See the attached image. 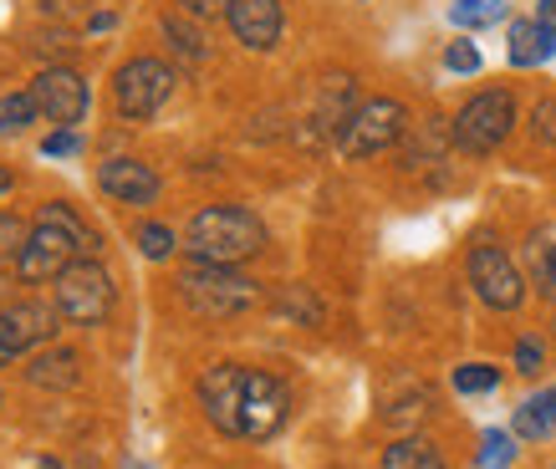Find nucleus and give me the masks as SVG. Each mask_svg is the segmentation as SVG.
Returning <instances> with one entry per match:
<instances>
[{
	"mask_svg": "<svg viewBox=\"0 0 556 469\" xmlns=\"http://www.w3.org/2000/svg\"><path fill=\"white\" fill-rule=\"evenodd\" d=\"M98 230L87 225L72 204H41V215L31 225V240H26V251L16 261V276L26 286H47L56 281L72 261H83V255H98Z\"/></svg>",
	"mask_w": 556,
	"mask_h": 469,
	"instance_id": "nucleus-1",
	"label": "nucleus"
},
{
	"mask_svg": "<svg viewBox=\"0 0 556 469\" xmlns=\"http://www.w3.org/2000/svg\"><path fill=\"white\" fill-rule=\"evenodd\" d=\"M266 251V225L245 204H204L185 230V255L204 266H240Z\"/></svg>",
	"mask_w": 556,
	"mask_h": 469,
	"instance_id": "nucleus-2",
	"label": "nucleus"
},
{
	"mask_svg": "<svg viewBox=\"0 0 556 469\" xmlns=\"http://www.w3.org/2000/svg\"><path fill=\"white\" fill-rule=\"evenodd\" d=\"M174 291H179V302L204 321H225V317H240V312L261 306V281L240 276L236 266H204V261H189V266L179 270Z\"/></svg>",
	"mask_w": 556,
	"mask_h": 469,
	"instance_id": "nucleus-3",
	"label": "nucleus"
},
{
	"mask_svg": "<svg viewBox=\"0 0 556 469\" xmlns=\"http://www.w3.org/2000/svg\"><path fill=\"white\" fill-rule=\"evenodd\" d=\"M51 286H56L51 302H56L62 321H72V327H102V321L113 317V306H118V286H113L108 270H102L98 255L72 261Z\"/></svg>",
	"mask_w": 556,
	"mask_h": 469,
	"instance_id": "nucleus-4",
	"label": "nucleus"
},
{
	"mask_svg": "<svg viewBox=\"0 0 556 469\" xmlns=\"http://www.w3.org/2000/svg\"><path fill=\"white\" fill-rule=\"evenodd\" d=\"M510 128H516V98H510V87H485V92H475L455 113L450 138H455V149L485 159V153H495L506 143Z\"/></svg>",
	"mask_w": 556,
	"mask_h": 469,
	"instance_id": "nucleus-5",
	"label": "nucleus"
},
{
	"mask_svg": "<svg viewBox=\"0 0 556 469\" xmlns=\"http://www.w3.org/2000/svg\"><path fill=\"white\" fill-rule=\"evenodd\" d=\"M174 83H179V72H174L169 62L134 56V62H123L118 77H113V107H118V117H128V123H149V117L174 98Z\"/></svg>",
	"mask_w": 556,
	"mask_h": 469,
	"instance_id": "nucleus-6",
	"label": "nucleus"
},
{
	"mask_svg": "<svg viewBox=\"0 0 556 469\" xmlns=\"http://www.w3.org/2000/svg\"><path fill=\"white\" fill-rule=\"evenodd\" d=\"M404 134H408L404 102L368 98V102H357V113L348 117V128L338 134V149H342V159H372V153H388Z\"/></svg>",
	"mask_w": 556,
	"mask_h": 469,
	"instance_id": "nucleus-7",
	"label": "nucleus"
},
{
	"mask_svg": "<svg viewBox=\"0 0 556 469\" xmlns=\"http://www.w3.org/2000/svg\"><path fill=\"white\" fill-rule=\"evenodd\" d=\"M291 419V388L266 368L245 372V393H240V439H270L281 434Z\"/></svg>",
	"mask_w": 556,
	"mask_h": 469,
	"instance_id": "nucleus-8",
	"label": "nucleus"
},
{
	"mask_svg": "<svg viewBox=\"0 0 556 469\" xmlns=\"http://www.w3.org/2000/svg\"><path fill=\"white\" fill-rule=\"evenodd\" d=\"M465 270H470L475 296H480L490 312H521V302H526V276L516 270V261H510L501 245L480 240V245L470 251V261H465Z\"/></svg>",
	"mask_w": 556,
	"mask_h": 469,
	"instance_id": "nucleus-9",
	"label": "nucleus"
},
{
	"mask_svg": "<svg viewBox=\"0 0 556 469\" xmlns=\"http://www.w3.org/2000/svg\"><path fill=\"white\" fill-rule=\"evenodd\" d=\"M31 98L51 128H77L87 117V107H92L87 77L77 67H41L31 77Z\"/></svg>",
	"mask_w": 556,
	"mask_h": 469,
	"instance_id": "nucleus-10",
	"label": "nucleus"
},
{
	"mask_svg": "<svg viewBox=\"0 0 556 469\" xmlns=\"http://www.w3.org/2000/svg\"><path fill=\"white\" fill-rule=\"evenodd\" d=\"M245 372L251 368H240V363H215V368H204L200 383H194V398H200L204 419L230 439H240V393H245Z\"/></svg>",
	"mask_w": 556,
	"mask_h": 469,
	"instance_id": "nucleus-11",
	"label": "nucleus"
},
{
	"mask_svg": "<svg viewBox=\"0 0 556 469\" xmlns=\"http://www.w3.org/2000/svg\"><path fill=\"white\" fill-rule=\"evenodd\" d=\"M0 327L11 337L16 357H26V352L47 347L51 337L62 332V312H56V302H47V296H21V302L0 306Z\"/></svg>",
	"mask_w": 556,
	"mask_h": 469,
	"instance_id": "nucleus-12",
	"label": "nucleus"
},
{
	"mask_svg": "<svg viewBox=\"0 0 556 469\" xmlns=\"http://www.w3.org/2000/svg\"><path fill=\"white\" fill-rule=\"evenodd\" d=\"M225 21L245 51H270L281 41V26H287V11L281 0H230L225 5Z\"/></svg>",
	"mask_w": 556,
	"mask_h": 469,
	"instance_id": "nucleus-13",
	"label": "nucleus"
},
{
	"mask_svg": "<svg viewBox=\"0 0 556 469\" xmlns=\"http://www.w3.org/2000/svg\"><path fill=\"white\" fill-rule=\"evenodd\" d=\"M98 189L118 204H153L164 179L143 159H108V164H98Z\"/></svg>",
	"mask_w": 556,
	"mask_h": 469,
	"instance_id": "nucleus-14",
	"label": "nucleus"
},
{
	"mask_svg": "<svg viewBox=\"0 0 556 469\" xmlns=\"http://www.w3.org/2000/svg\"><path fill=\"white\" fill-rule=\"evenodd\" d=\"M506 56L510 67H546L556 56V21L546 16H531V21H510V41H506Z\"/></svg>",
	"mask_w": 556,
	"mask_h": 469,
	"instance_id": "nucleus-15",
	"label": "nucleus"
},
{
	"mask_svg": "<svg viewBox=\"0 0 556 469\" xmlns=\"http://www.w3.org/2000/svg\"><path fill=\"white\" fill-rule=\"evenodd\" d=\"M26 383L31 388H51V393H67V388L83 383V357L72 347H36L26 357Z\"/></svg>",
	"mask_w": 556,
	"mask_h": 469,
	"instance_id": "nucleus-16",
	"label": "nucleus"
},
{
	"mask_svg": "<svg viewBox=\"0 0 556 469\" xmlns=\"http://www.w3.org/2000/svg\"><path fill=\"white\" fill-rule=\"evenodd\" d=\"M357 113V87H353V77H327L321 83V92H317V123L327 138H338L342 128H348V117Z\"/></svg>",
	"mask_w": 556,
	"mask_h": 469,
	"instance_id": "nucleus-17",
	"label": "nucleus"
},
{
	"mask_svg": "<svg viewBox=\"0 0 556 469\" xmlns=\"http://www.w3.org/2000/svg\"><path fill=\"white\" fill-rule=\"evenodd\" d=\"M510 434H516V439H531V444H541V439L556 434V388H541V393H531V398L516 408Z\"/></svg>",
	"mask_w": 556,
	"mask_h": 469,
	"instance_id": "nucleus-18",
	"label": "nucleus"
},
{
	"mask_svg": "<svg viewBox=\"0 0 556 469\" xmlns=\"http://www.w3.org/2000/svg\"><path fill=\"white\" fill-rule=\"evenodd\" d=\"M159 26H164V41H169V51L185 62V67H200L204 56H210V41H204V31H200L204 21L185 16V11H169Z\"/></svg>",
	"mask_w": 556,
	"mask_h": 469,
	"instance_id": "nucleus-19",
	"label": "nucleus"
},
{
	"mask_svg": "<svg viewBox=\"0 0 556 469\" xmlns=\"http://www.w3.org/2000/svg\"><path fill=\"white\" fill-rule=\"evenodd\" d=\"M383 469H444V454L429 439L408 434V439H393L383 449Z\"/></svg>",
	"mask_w": 556,
	"mask_h": 469,
	"instance_id": "nucleus-20",
	"label": "nucleus"
},
{
	"mask_svg": "<svg viewBox=\"0 0 556 469\" xmlns=\"http://www.w3.org/2000/svg\"><path fill=\"white\" fill-rule=\"evenodd\" d=\"M31 123H41V107H36L31 87L26 92H0V138H21Z\"/></svg>",
	"mask_w": 556,
	"mask_h": 469,
	"instance_id": "nucleus-21",
	"label": "nucleus"
},
{
	"mask_svg": "<svg viewBox=\"0 0 556 469\" xmlns=\"http://www.w3.org/2000/svg\"><path fill=\"white\" fill-rule=\"evenodd\" d=\"M506 0H455L450 5V21H455L459 31H485L495 21H506Z\"/></svg>",
	"mask_w": 556,
	"mask_h": 469,
	"instance_id": "nucleus-22",
	"label": "nucleus"
},
{
	"mask_svg": "<svg viewBox=\"0 0 556 469\" xmlns=\"http://www.w3.org/2000/svg\"><path fill=\"white\" fill-rule=\"evenodd\" d=\"M134 245L143 251V261H174V255L185 251V245H179V234H174L169 225H159V219H143V225H138Z\"/></svg>",
	"mask_w": 556,
	"mask_h": 469,
	"instance_id": "nucleus-23",
	"label": "nucleus"
},
{
	"mask_svg": "<svg viewBox=\"0 0 556 469\" xmlns=\"http://www.w3.org/2000/svg\"><path fill=\"white\" fill-rule=\"evenodd\" d=\"M276 312H281V317L306 321V327H321V302L306 291V286H287V291L276 296Z\"/></svg>",
	"mask_w": 556,
	"mask_h": 469,
	"instance_id": "nucleus-24",
	"label": "nucleus"
},
{
	"mask_svg": "<svg viewBox=\"0 0 556 469\" xmlns=\"http://www.w3.org/2000/svg\"><path fill=\"white\" fill-rule=\"evenodd\" d=\"M495 388H501V368L495 363H465V368H455V393H465V398L495 393Z\"/></svg>",
	"mask_w": 556,
	"mask_h": 469,
	"instance_id": "nucleus-25",
	"label": "nucleus"
},
{
	"mask_svg": "<svg viewBox=\"0 0 556 469\" xmlns=\"http://www.w3.org/2000/svg\"><path fill=\"white\" fill-rule=\"evenodd\" d=\"M26 240H31V225L21 215H0V266H16L21 251H26Z\"/></svg>",
	"mask_w": 556,
	"mask_h": 469,
	"instance_id": "nucleus-26",
	"label": "nucleus"
},
{
	"mask_svg": "<svg viewBox=\"0 0 556 469\" xmlns=\"http://www.w3.org/2000/svg\"><path fill=\"white\" fill-rule=\"evenodd\" d=\"M510 459H516V434L490 429V434L480 439V469H510Z\"/></svg>",
	"mask_w": 556,
	"mask_h": 469,
	"instance_id": "nucleus-27",
	"label": "nucleus"
},
{
	"mask_svg": "<svg viewBox=\"0 0 556 469\" xmlns=\"http://www.w3.org/2000/svg\"><path fill=\"white\" fill-rule=\"evenodd\" d=\"M531 281H536V296L556 306V245H541L531 251Z\"/></svg>",
	"mask_w": 556,
	"mask_h": 469,
	"instance_id": "nucleus-28",
	"label": "nucleus"
},
{
	"mask_svg": "<svg viewBox=\"0 0 556 469\" xmlns=\"http://www.w3.org/2000/svg\"><path fill=\"white\" fill-rule=\"evenodd\" d=\"M541 368H546V342L541 337H516V372L536 378Z\"/></svg>",
	"mask_w": 556,
	"mask_h": 469,
	"instance_id": "nucleus-29",
	"label": "nucleus"
},
{
	"mask_svg": "<svg viewBox=\"0 0 556 469\" xmlns=\"http://www.w3.org/2000/svg\"><path fill=\"white\" fill-rule=\"evenodd\" d=\"M444 67L459 72V77H475V72H480V47H475V41H450V47H444Z\"/></svg>",
	"mask_w": 556,
	"mask_h": 469,
	"instance_id": "nucleus-30",
	"label": "nucleus"
},
{
	"mask_svg": "<svg viewBox=\"0 0 556 469\" xmlns=\"http://www.w3.org/2000/svg\"><path fill=\"white\" fill-rule=\"evenodd\" d=\"M531 134H536V143L556 149V98H541L531 107Z\"/></svg>",
	"mask_w": 556,
	"mask_h": 469,
	"instance_id": "nucleus-31",
	"label": "nucleus"
},
{
	"mask_svg": "<svg viewBox=\"0 0 556 469\" xmlns=\"http://www.w3.org/2000/svg\"><path fill=\"white\" fill-rule=\"evenodd\" d=\"M77 149H83V138H77V128H56V134L41 138V159H72Z\"/></svg>",
	"mask_w": 556,
	"mask_h": 469,
	"instance_id": "nucleus-32",
	"label": "nucleus"
},
{
	"mask_svg": "<svg viewBox=\"0 0 556 469\" xmlns=\"http://www.w3.org/2000/svg\"><path fill=\"white\" fill-rule=\"evenodd\" d=\"M225 5H230V0H174V11H185V16H194V21H219Z\"/></svg>",
	"mask_w": 556,
	"mask_h": 469,
	"instance_id": "nucleus-33",
	"label": "nucleus"
},
{
	"mask_svg": "<svg viewBox=\"0 0 556 469\" xmlns=\"http://www.w3.org/2000/svg\"><path fill=\"white\" fill-rule=\"evenodd\" d=\"M429 403H434V398H429V393H419V398H408V403H399V408H388L383 419H388V423H408V419H429Z\"/></svg>",
	"mask_w": 556,
	"mask_h": 469,
	"instance_id": "nucleus-34",
	"label": "nucleus"
},
{
	"mask_svg": "<svg viewBox=\"0 0 556 469\" xmlns=\"http://www.w3.org/2000/svg\"><path fill=\"white\" fill-rule=\"evenodd\" d=\"M87 31H113V11H98V16L87 21Z\"/></svg>",
	"mask_w": 556,
	"mask_h": 469,
	"instance_id": "nucleus-35",
	"label": "nucleus"
},
{
	"mask_svg": "<svg viewBox=\"0 0 556 469\" xmlns=\"http://www.w3.org/2000/svg\"><path fill=\"white\" fill-rule=\"evenodd\" d=\"M5 363H16V347H11V337H5V327H0V368Z\"/></svg>",
	"mask_w": 556,
	"mask_h": 469,
	"instance_id": "nucleus-36",
	"label": "nucleus"
},
{
	"mask_svg": "<svg viewBox=\"0 0 556 469\" xmlns=\"http://www.w3.org/2000/svg\"><path fill=\"white\" fill-rule=\"evenodd\" d=\"M26 469H62V465H56L51 454H36V459H26Z\"/></svg>",
	"mask_w": 556,
	"mask_h": 469,
	"instance_id": "nucleus-37",
	"label": "nucleus"
},
{
	"mask_svg": "<svg viewBox=\"0 0 556 469\" xmlns=\"http://www.w3.org/2000/svg\"><path fill=\"white\" fill-rule=\"evenodd\" d=\"M11 194V168H0V200Z\"/></svg>",
	"mask_w": 556,
	"mask_h": 469,
	"instance_id": "nucleus-38",
	"label": "nucleus"
},
{
	"mask_svg": "<svg viewBox=\"0 0 556 469\" xmlns=\"http://www.w3.org/2000/svg\"><path fill=\"white\" fill-rule=\"evenodd\" d=\"M0 306H11V281L0 276Z\"/></svg>",
	"mask_w": 556,
	"mask_h": 469,
	"instance_id": "nucleus-39",
	"label": "nucleus"
},
{
	"mask_svg": "<svg viewBox=\"0 0 556 469\" xmlns=\"http://www.w3.org/2000/svg\"><path fill=\"white\" fill-rule=\"evenodd\" d=\"M541 16H546V21H556V0H541Z\"/></svg>",
	"mask_w": 556,
	"mask_h": 469,
	"instance_id": "nucleus-40",
	"label": "nucleus"
},
{
	"mask_svg": "<svg viewBox=\"0 0 556 469\" xmlns=\"http://www.w3.org/2000/svg\"><path fill=\"white\" fill-rule=\"evenodd\" d=\"M123 469H153V465H143V459H123Z\"/></svg>",
	"mask_w": 556,
	"mask_h": 469,
	"instance_id": "nucleus-41",
	"label": "nucleus"
},
{
	"mask_svg": "<svg viewBox=\"0 0 556 469\" xmlns=\"http://www.w3.org/2000/svg\"><path fill=\"white\" fill-rule=\"evenodd\" d=\"M552 337H556V317H552Z\"/></svg>",
	"mask_w": 556,
	"mask_h": 469,
	"instance_id": "nucleus-42",
	"label": "nucleus"
},
{
	"mask_svg": "<svg viewBox=\"0 0 556 469\" xmlns=\"http://www.w3.org/2000/svg\"><path fill=\"white\" fill-rule=\"evenodd\" d=\"M0 408H5V393H0Z\"/></svg>",
	"mask_w": 556,
	"mask_h": 469,
	"instance_id": "nucleus-43",
	"label": "nucleus"
}]
</instances>
